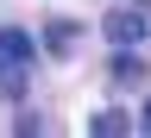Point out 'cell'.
Returning a JSON list of instances; mask_svg holds the SVG:
<instances>
[{"label":"cell","mask_w":151,"mask_h":138,"mask_svg":"<svg viewBox=\"0 0 151 138\" xmlns=\"http://www.w3.org/2000/svg\"><path fill=\"white\" fill-rule=\"evenodd\" d=\"M76 44H82V25L76 19H50L44 25V50L50 56H76Z\"/></svg>","instance_id":"2"},{"label":"cell","mask_w":151,"mask_h":138,"mask_svg":"<svg viewBox=\"0 0 151 138\" xmlns=\"http://www.w3.org/2000/svg\"><path fill=\"white\" fill-rule=\"evenodd\" d=\"M0 63H6V56H0Z\"/></svg>","instance_id":"6"},{"label":"cell","mask_w":151,"mask_h":138,"mask_svg":"<svg viewBox=\"0 0 151 138\" xmlns=\"http://www.w3.org/2000/svg\"><path fill=\"white\" fill-rule=\"evenodd\" d=\"M139 126H145V132H151V101H145V113H139Z\"/></svg>","instance_id":"5"},{"label":"cell","mask_w":151,"mask_h":138,"mask_svg":"<svg viewBox=\"0 0 151 138\" xmlns=\"http://www.w3.org/2000/svg\"><path fill=\"white\" fill-rule=\"evenodd\" d=\"M107 38H113V50H139L151 38V13L145 6H113L107 13Z\"/></svg>","instance_id":"1"},{"label":"cell","mask_w":151,"mask_h":138,"mask_svg":"<svg viewBox=\"0 0 151 138\" xmlns=\"http://www.w3.org/2000/svg\"><path fill=\"white\" fill-rule=\"evenodd\" d=\"M0 56H6V63H19V69H25L32 56H38V44H32V31H19V25H6V31H0Z\"/></svg>","instance_id":"3"},{"label":"cell","mask_w":151,"mask_h":138,"mask_svg":"<svg viewBox=\"0 0 151 138\" xmlns=\"http://www.w3.org/2000/svg\"><path fill=\"white\" fill-rule=\"evenodd\" d=\"M88 132H94V138H126V132H132V119H126L120 107H101V113L88 119Z\"/></svg>","instance_id":"4"}]
</instances>
